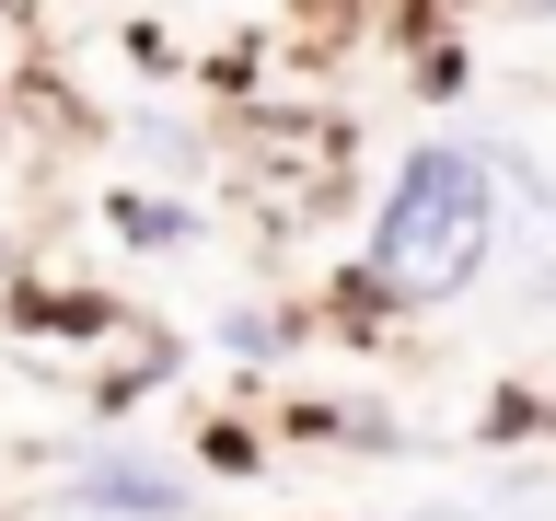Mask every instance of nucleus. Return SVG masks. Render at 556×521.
I'll return each instance as SVG.
<instances>
[{
    "instance_id": "nucleus-3",
    "label": "nucleus",
    "mask_w": 556,
    "mask_h": 521,
    "mask_svg": "<svg viewBox=\"0 0 556 521\" xmlns=\"http://www.w3.org/2000/svg\"><path fill=\"white\" fill-rule=\"evenodd\" d=\"M429 521H486V510H429Z\"/></svg>"
},
{
    "instance_id": "nucleus-1",
    "label": "nucleus",
    "mask_w": 556,
    "mask_h": 521,
    "mask_svg": "<svg viewBox=\"0 0 556 521\" xmlns=\"http://www.w3.org/2000/svg\"><path fill=\"white\" fill-rule=\"evenodd\" d=\"M486 232H498L486 163H476V151H452V139H429V151L394 174V198H382L371 278L394 290V302H452V290H476Z\"/></svg>"
},
{
    "instance_id": "nucleus-2",
    "label": "nucleus",
    "mask_w": 556,
    "mask_h": 521,
    "mask_svg": "<svg viewBox=\"0 0 556 521\" xmlns=\"http://www.w3.org/2000/svg\"><path fill=\"white\" fill-rule=\"evenodd\" d=\"M70 510H139V521H174V510H186V486L151 475V463H81V475H70Z\"/></svg>"
}]
</instances>
